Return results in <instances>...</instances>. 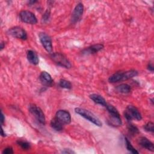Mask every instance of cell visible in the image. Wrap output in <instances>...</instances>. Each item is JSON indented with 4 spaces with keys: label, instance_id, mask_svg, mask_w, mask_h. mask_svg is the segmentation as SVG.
<instances>
[{
    "label": "cell",
    "instance_id": "6da1fadb",
    "mask_svg": "<svg viewBox=\"0 0 154 154\" xmlns=\"http://www.w3.org/2000/svg\"><path fill=\"white\" fill-rule=\"evenodd\" d=\"M138 75V72L135 70H130L124 72H117L112 75L108 79L109 82L115 83L122 81H126Z\"/></svg>",
    "mask_w": 154,
    "mask_h": 154
},
{
    "label": "cell",
    "instance_id": "7a4b0ae2",
    "mask_svg": "<svg viewBox=\"0 0 154 154\" xmlns=\"http://www.w3.org/2000/svg\"><path fill=\"white\" fill-rule=\"evenodd\" d=\"M75 111L76 113L83 117L84 118L88 120L89 122L93 123L95 125L97 126H102V123L101 121L99 120V119L89 110L81 108H76L75 109Z\"/></svg>",
    "mask_w": 154,
    "mask_h": 154
},
{
    "label": "cell",
    "instance_id": "3957f363",
    "mask_svg": "<svg viewBox=\"0 0 154 154\" xmlns=\"http://www.w3.org/2000/svg\"><path fill=\"white\" fill-rule=\"evenodd\" d=\"M51 58L53 60V61L58 66H60L66 69H69L72 66L69 60L64 55L62 54L61 53H52L51 55Z\"/></svg>",
    "mask_w": 154,
    "mask_h": 154
},
{
    "label": "cell",
    "instance_id": "277c9868",
    "mask_svg": "<svg viewBox=\"0 0 154 154\" xmlns=\"http://www.w3.org/2000/svg\"><path fill=\"white\" fill-rule=\"evenodd\" d=\"M124 116L128 121H131L134 119L140 121L142 119V116L138 109L133 105L127 106L124 112Z\"/></svg>",
    "mask_w": 154,
    "mask_h": 154
},
{
    "label": "cell",
    "instance_id": "5b68a950",
    "mask_svg": "<svg viewBox=\"0 0 154 154\" xmlns=\"http://www.w3.org/2000/svg\"><path fill=\"white\" fill-rule=\"evenodd\" d=\"M29 111L39 123L43 125L45 124V116L40 108L34 104H31L29 106Z\"/></svg>",
    "mask_w": 154,
    "mask_h": 154
},
{
    "label": "cell",
    "instance_id": "8992f818",
    "mask_svg": "<svg viewBox=\"0 0 154 154\" xmlns=\"http://www.w3.org/2000/svg\"><path fill=\"white\" fill-rule=\"evenodd\" d=\"M20 20L26 23L31 25L36 24L37 23V19L33 13L28 10L21 11L19 14Z\"/></svg>",
    "mask_w": 154,
    "mask_h": 154
},
{
    "label": "cell",
    "instance_id": "52a82bcc",
    "mask_svg": "<svg viewBox=\"0 0 154 154\" xmlns=\"http://www.w3.org/2000/svg\"><path fill=\"white\" fill-rule=\"evenodd\" d=\"M7 33L10 35H11L12 37L18 39L26 40L27 38V34L26 31L24 29L20 26H14L10 28L8 30Z\"/></svg>",
    "mask_w": 154,
    "mask_h": 154
},
{
    "label": "cell",
    "instance_id": "ba28073f",
    "mask_svg": "<svg viewBox=\"0 0 154 154\" xmlns=\"http://www.w3.org/2000/svg\"><path fill=\"white\" fill-rule=\"evenodd\" d=\"M40 41L48 52H51L52 51V43L51 37L45 32H41L38 34Z\"/></svg>",
    "mask_w": 154,
    "mask_h": 154
},
{
    "label": "cell",
    "instance_id": "9c48e42d",
    "mask_svg": "<svg viewBox=\"0 0 154 154\" xmlns=\"http://www.w3.org/2000/svg\"><path fill=\"white\" fill-rule=\"evenodd\" d=\"M84 12V5L82 3H78L75 7L72 13L71 22L73 23H76L79 21L81 19Z\"/></svg>",
    "mask_w": 154,
    "mask_h": 154
},
{
    "label": "cell",
    "instance_id": "30bf717a",
    "mask_svg": "<svg viewBox=\"0 0 154 154\" xmlns=\"http://www.w3.org/2000/svg\"><path fill=\"white\" fill-rule=\"evenodd\" d=\"M55 118H57L60 122L64 124H69L71 122V116L70 113L64 109L58 110L55 114Z\"/></svg>",
    "mask_w": 154,
    "mask_h": 154
},
{
    "label": "cell",
    "instance_id": "8fae6325",
    "mask_svg": "<svg viewBox=\"0 0 154 154\" xmlns=\"http://www.w3.org/2000/svg\"><path fill=\"white\" fill-rule=\"evenodd\" d=\"M39 79L42 84L45 86L51 87L53 84V79L51 75L45 71H43L40 73Z\"/></svg>",
    "mask_w": 154,
    "mask_h": 154
},
{
    "label": "cell",
    "instance_id": "7c38bea8",
    "mask_svg": "<svg viewBox=\"0 0 154 154\" xmlns=\"http://www.w3.org/2000/svg\"><path fill=\"white\" fill-rule=\"evenodd\" d=\"M138 143L143 147H144L151 152L154 151V147H153V143L151 142L146 137H140L138 139Z\"/></svg>",
    "mask_w": 154,
    "mask_h": 154
},
{
    "label": "cell",
    "instance_id": "4fadbf2b",
    "mask_svg": "<svg viewBox=\"0 0 154 154\" xmlns=\"http://www.w3.org/2000/svg\"><path fill=\"white\" fill-rule=\"evenodd\" d=\"M103 48V45L102 44H96L91 45L82 51L83 54H95L97 52L100 51Z\"/></svg>",
    "mask_w": 154,
    "mask_h": 154
},
{
    "label": "cell",
    "instance_id": "5bb4252c",
    "mask_svg": "<svg viewBox=\"0 0 154 154\" xmlns=\"http://www.w3.org/2000/svg\"><path fill=\"white\" fill-rule=\"evenodd\" d=\"M27 59L28 61L33 65H37L38 64V57L37 54L32 50H29L27 52Z\"/></svg>",
    "mask_w": 154,
    "mask_h": 154
},
{
    "label": "cell",
    "instance_id": "9a60e30c",
    "mask_svg": "<svg viewBox=\"0 0 154 154\" xmlns=\"http://www.w3.org/2000/svg\"><path fill=\"white\" fill-rule=\"evenodd\" d=\"M90 98L96 103L105 106L106 105V102L105 99L100 95L97 94H91L90 95Z\"/></svg>",
    "mask_w": 154,
    "mask_h": 154
},
{
    "label": "cell",
    "instance_id": "2e32d148",
    "mask_svg": "<svg viewBox=\"0 0 154 154\" xmlns=\"http://www.w3.org/2000/svg\"><path fill=\"white\" fill-rule=\"evenodd\" d=\"M108 123L112 126L117 127L122 125V122L120 116H109L108 119Z\"/></svg>",
    "mask_w": 154,
    "mask_h": 154
},
{
    "label": "cell",
    "instance_id": "e0dca14e",
    "mask_svg": "<svg viewBox=\"0 0 154 154\" xmlns=\"http://www.w3.org/2000/svg\"><path fill=\"white\" fill-rule=\"evenodd\" d=\"M116 90L119 93L126 94L131 91V87L127 84H121L116 87Z\"/></svg>",
    "mask_w": 154,
    "mask_h": 154
},
{
    "label": "cell",
    "instance_id": "ac0fdd59",
    "mask_svg": "<svg viewBox=\"0 0 154 154\" xmlns=\"http://www.w3.org/2000/svg\"><path fill=\"white\" fill-rule=\"evenodd\" d=\"M51 126L57 131H61L63 129V124L55 117L51 120Z\"/></svg>",
    "mask_w": 154,
    "mask_h": 154
},
{
    "label": "cell",
    "instance_id": "d6986e66",
    "mask_svg": "<svg viewBox=\"0 0 154 154\" xmlns=\"http://www.w3.org/2000/svg\"><path fill=\"white\" fill-rule=\"evenodd\" d=\"M105 107L106 108L109 114V116H120V114L118 112L117 109L113 105L109 103H106Z\"/></svg>",
    "mask_w": 154,
    "mask_h": 154
},
{
    "label": "cell",
    "instance_id": "ffe728a7",
    "mask_svg": "<svg viewBox=\"0 0 154 154\" xmlns=\"http://www.w3.org/2000/svg\"><path fill=\"white\" fill-rule=\"evenodd\" d=\"M59 85L61 88H66V89H70L72 88L71 83L69 81H68L66 79H63L60 80Z\"/></svg>",
    "mask_w": 154,
    "mask_h": 154
},
{
    "label": "cell",
    "instance_id": "44dd1931",
    "mask_svg": "<svg viewBox=\"0 0 154 154\" xmlns=\"http://www.w3.org/2000/svg\"><path fill=\"white\" fill-rule=\"evenodd\" d=\"M125 139L126 149L132 153H138V152L133 147V146L132 145L131 142L129 141V140L127 138H125Z\"/></svg>",
    "mask_w": 154,
    "mask_h": 154
},
{
    "label": "cell",
    "instance_id": "7402d4cb",
    "mask_svg": "<svg viewBox=\"0 0 154 154\" xmlns=\"http://www.w3.org/2000/svg\"><path fill=\"white\" fill-rule=\"evenodd\" d=\"M128 131L130 134H131L133 135H135L139 133V130L137 128V126H135V125H132V124H129L128 126Z\"/></svg>",
    "mask_w": 154,
    "mask_h": 154
},
{
    "label": "cell",
    "instance_id": "603a6c76",
    "mask_svg": "<svg viewBox=\"0 0 154 154\" xmlns=\"http://www.w3.org/2000/svg\"><path fill=\"white\" fill-rule=\"evenodd\" d=\"M17 144L23 149V150H29L31 147V145L29 143L26 141H17Z\"/></svg>",
    "mask_w": 154,
    "mask_h": 154
},
{
    "label": "cell",
    "instance_id": "cb8c5ba5",
    "mask_svg": "<svg viewBox=\"0 0 154 154\" xmlns=\"http://www.w3.org/2000/svg\"><path fill=\"white\" fill-rule=\"evenodd\" d=\"M153 123L152 122H149L147 123H146L144 126V129L146 131L149 132H153L154 131V129H153Z\"/></svg>",
    "mask_w": 154,
    "mask_h": 154
},
{
    "label": "cell",
    "instance_id": "d4e9b609",
    "mask_svg": "<svg viewBox=\"0 0 154 154\" xmlns=\"http://www.w3.org/2000/svg\"><path fill=\"white\" fill-rule=\"evenodd\" d=\"M49 16H50V10L49 9H48L45 13H44L43 16V17H42V22L43 21L44 22H47L49 18Z\"/></svg>",
    "mask_w": 154,
    "mask_h": 154
},
{
    "label": "cell",
    "instance_id": "484cf974",
    "mask_svg": "<svg viewBox=\"0 0 154 154\" xmlns=\"http://www.w3.org/2000/svg\"><path fill=\"white\" fill-rule=\"evenodd\" d=\"M2 153H3V154H11V153H13V149H12L11 147H6V148L4 149V150L2 151Z\"/></svg>",
    "mask_w": 154,
    "mask_h": 154
},
{
    "label": "cell",
    "instance_id": "4316f807",
    "mask_svg": "<svg viewBox=\"0 0 154 154\" xmlns=\"http://www.w3.org/2000/svg\"><path fill=\"white\" fill-rule=\"evenodd\" d=\"M62 153H66V154H72V153H75V152L72 150V149H64L61 152Z\"/></svg>",
    "mask_w": 154,
    "mask_h": 154
},
{
    "label": "cell",
    "instance_id": "83f0119b",
    "mask_svg": "<svg viewBox=\"0 0 154 154\" xmlns=\"http://www.w3.org/2000/svg\"><path fill=\"white\" fill-rule=\"evenodd\" d=\"M4 120H5V117H4V116L2 113V112L1 111V124L3 125L4 122Z\"/></svg>",
    "mask_w": 154,
    "mask_h": 154
},
{
    "label": "cell",
    "instance_id": "f1b7e54d",
    "mask_svg": "<svg viewBox=\"0 0 154 154\" xmlns=\"http://www.w3.org/2000/svg\"><path fill=\"white\" fill-rule=\"evenodd\" d=\"M147 69H148L150 71L153 72V65H152L151 63L149 64V65H148V66H147Z\"/></svg>",
    "mask_w": 154,
    "mask_h": 154
},
{
    "label": "cell",
    "instance_id": "f546056e",
    "mask_svg": "<svg viewBox=\"0 0 154 154\" xmlns=\"http://www.w3.org/2000/svg\"><path fill=\"white\" fill-rule=\"evenodd\" d=\"M1 135H2V137H5V136H6V134H5V133L4 132V130H3L2 128H1Z\"/></svg>",
    "mask_w": 154,
    "mask_h": 154
},
{
    "label": "cell",
    "instance_id": "4dcf8cb0",
    "mask_svg": "<svg viewBox=\"0 0 154 154\" xmlns=\"http://www.w3.org/2000/svg\"><path fill=\"white\" fill-rule=\"evenodd\" d=\"M4 46H5V44L4 43V42H1V50L3 49Z\"/></svg>",
    "mask_w": 154,
    "mask_h": 154
}]
</instances>
